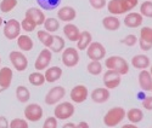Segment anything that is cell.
I'll return each instance as SVG.
<instances>
[{"instance_id": "obj_21", "label": "cell", "mask_w": 152, "mask_h": 128, "mask_svg": "<svg viewBox=\"0 0 152 128\" xmlns=\"http://www.w3.org/2000/svg\"><path fill=\"white\" fill-rule=\"evenodd\" d=\"M45 82L49 83H54L56 81H58L62 76V69L60 67H49L48 69H45Z\"/></svg>"}, {"instance_id": "obj_37", "label": "cell", "mask_w": 152, "mask_h": 128, "mask_svg": "<svg viewBox=\"0 0 152 128\" xmlns=\"http://www.w3.org/2000/svg\"><path fill=\"white\" fill-rule=\"evenodd\" d=\"M140 14L142 15V17L152 18V1L146 0L140 5Z\"/></svg>"}, {"instance_id": "obj_10", "label": "cell", "mask_w": 152, "mask_h": 128, "mask_svg": "<svg viewBox=\"0 0 152 128\" xmlns=\"http://www.w3.org/2000/svg\"><path fill=\"white\" fill-rule=\"evenodd\" d=\"M53 60V52L50 51V48H44L40 51V53L38 55L35 63H34V68L38 71H43L49 68L50 63Z\"/></svg>"}, {"instance_id": "obj_29", "label": "cell", "mask_w": 152, "mask_h": 128, "mask_svg": "<svg viewBox=\"0 0 152 128\" xmlns=\"http://www.w3.org/2000/svg\"><path fill=\"white\" fill-rule=\"evenodd\" d=\"M37 36H38V39H39V41H40L46 48H49L50 46H51L53 40H54V34L49 33V32H46V30L44 29V30H39V32H38V33H37Z\"/></svg>"}, {"instance_id": "obj_6", "label": "cell", "mask_w": 152, "mask_h": 128, "mask_svg": "<svg viewBox=\"0 0 152 128\" xmlns=\"http://www.w3.org/2000/svg\"><path fill=\"white\" fill-rule=\"evenodd\" d=\"M61 60L63 63V65L67 68H73L79 63V53L78 50L74 47H67L62 51Z\"/></svg>"}, {"instance_id": "obj_1", "label": "cell", "mask_w": 152, "mask_h": 128, "mask_svg": "<svg viewBox=\"0 0 152 128\" xmlns=\"http://www.w3.org/2000/svg\"><path fill=\"white\" fill-rule=\"evenodd\" d=\"M105 67L108 70H113L119 75H125L129 73V63L121 56H111L105 59Z\"/></svg>"}, {"instance_id": "obj_34", "label": "cell", "mask_w": 152, "mask_h": 128, "mask_svg": "<svg viewBox=\"0 0 152 128\" xmlns=\"http://www.w3.org/2000/svg\"><path fill=\"white\" fill-rule=\"evenodd\" d=\"M18 4V0H1L0 1V11L3 14H9Z\"/></svg>"}, {"instance_id": "obj_32", "label": "cell", "mask_w": 152, "mask_h": 128, "mask_svg": "<svg viewBox=\"0 0 152 128\" xmlns=\"http://www.w3.org/2000/svg\"><path fill=\"white\" fill-rule=\"evenodd\" d=\"M86 70L90 75H100L104 70V67L101 64V60H90L89 64L86 65Z\"/></svg>"}, {"instance_id": "obj_52", "label": "cell", "mask_w": 152, "mask_h": 128, "mask_svg": "<svg viewBox=\"0 0 152 128\" xmlns=\"http://www.w3.org/2000/svg\"><path fill=\"white\" fill-rule=\"evenodd\" d=\"M151 92H152V89H151Z\"/></svg>"}, {"instance_id": "obj_27", "label": "cell", "mask_w": 152, "mask_h": 128, "mask_svg": "<svg viewBox=\"0 0 152 128\" xmlns=\"http://www.w3.org/2000/svg\"><path fill=\"white\" fill-rule=\"evenodd\" d=\"M28 81L32 86L34 87H40L45 83V75L42 73V71H34L32 74H29L28 76Z\"/></svg>"}, {"instance_id": "obj_31", "label": "cell", "mask_w": 152, "mask_h": 128, "mask_svg": "<svg viewBox=\"0 0 152 128\" xmlns=\"http://www.w3.org/2000/svg\"><path fill=\"white\" fill-rule=\"evenodd\" d=\"M16 98L20 103H27L31 99V92L26 86H18L16 88Z\"/></svg>"}, {"instance_id": "obj_17", "label": "cell", "mask_w": 152, "mask_h": 128, "mask_svg": "<svg viewBox=\"0 0 152 128\" xmlns=\"http://www.w3.org/2000/svg\"><path fill=\"white\" fill-rule=\"evenodd\" d=\"M24 17H28L29 19H32L37 25H43L46 17H45V14L43 12V10L38 9V7H29L27 11H26V15Z\"/></svg>"}, {"instance_id": "obj_24", "label": "cell", "mask_w": 152, "mask_h": 128, "mask_svg": "<svg viewBox=\"0 0 152 128\" xmlns=\"http://www.w3.org/2000/svg\"><path fill=\"white\" fill-rule=\"evenodd\" d=\"M17 46L22 52H28V51H32V48L34 47V42L32 37L28 36L27 34H21L17 37Z\"/></svg>"}, {"instance_id": "obj_23", "label": "cell", "mask_w": 152, "mask_h": 128, "mask_svg": "<svg viewBox=\"0 0 152 128\" xmlns=\"http://www.w3.org/2000/svg\"><path fill=\"white\" fill-rule=\"evenodd\" d=\"M102 25L106 30H110V32H116L121 28V21L118 19L117 16H113V15H110V16H106L104 17L102 19Z\"/></svg>"}, {"instance_id": "obj_33", "label": "cell", "mask_w": 152, "mask_h": 128, "mask_svg": "<svg viewBox=\"0 0 152 128\" xmlns=\"http://www.w3.org/2000/svg\"><path fill=\"white\" fill-rule=\"evenodd\" d=\"M37 3L43 10L51 11V10H55L60 5L61 0H37Z\"/></svg>"}, {"instance_id": "obj_50", "label": "cell", "mask_w": 152, "mask_h": 128, "mask_svg": "<svg viewBox=\"0 0 152 128\" xmlns=\"http://www.w3.org/2000/svg\"><path fill=\"white\" fill-rule=\"evenodd\" d=\"M150 73H151V75H152V65H151V68H150Z\"/></svg>"}, {"instance_id": "obj_13", "label": "cell", "mask_w": 152, "mask_h": 128, "mask_svg": "<svg viewBox=\"0 0 152 128\" xmlns=\"http://www.w3.org/2000/svg\"><path fill=\"white\" fill-rule=\"evenodd\" d=\"M124 25L128 28H139L142 25V22H144V17L140 12H134V11H130L128 14L125 15L124 17Z\"/></svg>"}, {"instance_id": "obj_43", "label": "cell", "mask_w": 152, "mask_h": 128, "mask_svg": "<svg viewBox=\"0 0 152 128\" xmlns=\"http://www.w3.org/2000/svg\"><path fill=\"white\" fill-rule=\"evenodd\" d=\"M142 108L146 110H152V97H145V99H142Z\"/></svg>"}, {"instance_id": "obj_2", "label": "cell", "mask_w": 152, "mask_h": 128, "mask_svg": "<svg viewBox=\"0 0 152 128\" xmlns=\"http://www.w3.org/2000/svg\"><path fill=\"white\" fill-rule=\"evenodd\" d=\"M126 116V111L122 106L111 108L104 116V123L106 127H116L118 126Z\"/></svg>"}, {"instance_id": "obj_26", "label": "cell", "mask_w": 152, "mask_h": 128, "mask_svg": "<svg viewBox=\"0 0 152 128\" xmlns=\"http://www.w3.org/2000/svg\"><path fill=\"white\" fill-rule=\"evenodd\" d=\"M126 119L129 120L130 123H139V122H141L144 120V112L141 109H139V108H133L130 110L126 111Z\"/></svg>"}, {"instance_id": "obj_48", "label": "cell", "mask_w": 152, "mask_h": 128, "mask_svg": "<svg viewBox=\"0 0 152 128\" xmlns=\"http://www.w3.org/2000/svg\"><path fill=\"white\" fill-rule=\"evenodd\" d=\"M121 128H139V127L135 126L134 123H128V124H123Z\"/></svg>"}, {"instance_id": "obj_41", "label": "cell", "mask_w": 152, "mask_h": 128, "mask_svg": "<svg viewBox=\"0 0 152 128\" xmlns=\"http://www.w3.org/2000/svg\"><path fill=\"white\" fill-rule=\"evenodd\" d=\"M89 4L94 10H101L107 5L106 0H89Z\"/></svg>"}, {"instance_id": "obj_36", "label": "cell", "mask_w": 152, "mask_h": 128, "mask_svg": "<svg viewBox=\"0 0 152 128\" xmlns=\"http://www.w3.org/2000/svg\"><path fill=\"white\" fill-rule=\"evenodd\" d=\"M37 27H38V25H37L32 19H29L28 17H24V18L22 19V22H21V29L24 30L26 33H32V32H34Z\"/></svg>"}, {"instance_id": "obj_35", "label": "cell", "mask_w": 152, "mask_h": 128, "mask_svg": "<svg viewBox=\"0 0 152 128\" xmlns=\"http://www.w3.org/2000/svg\"><path fill=\"white\" fill-rule=\"evenodd\" d=\"M144 42L152 45V28L151 27H142L140 29V39Z\"/></svg>"}, {"instance_id": "obj_11", "label": "cell", "mask_w": 152, "mask_h": 128, "mask_svg": "<svg viewBox=\"0 0 152 128\" xmlns=\"http://www.w3.org/2000/svg\"><path fill=\"white\" fill-rule=\"evenodd\" d=\"M88 97H89V91H88V87L84 85H77L71 89L69 98L75 104L84 103L88 99Z\"/></svg>"}, {"instance_id": "obj_47", "label": "cell", "mask_w": 152, "mask_h": 128, "mask_svg": "<svg viewBox=\"0 0 152 128\" xmlns=\"http://www.w3.org/2000/svg\"><path fill=\"white\" fill-rule=\"evenodd\" d=\"M62 128H75V124L73 122H67L62 126Z\"/></svg>"}, {"instance_id": "obj_5", "label": "cell", "mask_w": 152, "mask_h": 128, "mask_svg": "<svg viewBox=\"0 0 152 128\" xmlns=\"http://www.w3.org/2000/svg\"><path fill=\"white\" fill-rule=\"evenodd\" d=\"M9 59L16 71H24L28 68V58L22 51H11Z\"/></svg>"}, {"instance_id": "obj_30", "label": "cell", "mask_w": 152, "mask_h": 128, "mask_svg": "<svg viewBox=\"0 0 152 128\" xmlns=\"http://www.w3.org/2000/svg\"><path fill=\"white\" fill-rule=\"evenodd\" d=\"M43 25H44V29L46 32L54 34L60 29V21L57 18H54V17H49L45 19Z\"/></svg>"}, {"instance_id": "obj_46", "label": "cell", "mask_w": 152, "mask_h": 128, "mask_svg": "<svg viewBox=\"0 0 152 128\" xmlns=\"http://www.w3.org/2000/svg\"><path fill=\"white\" fill-rule=\"evenodd\" d=\"M75 128H89V123L85 121H82L78 124H75Z\"/></svg>"}, {"instance_id": "obj_44", "label": "cell", "mask_w": 152, "mask_h": 128, "mask_svg": "<svg viewBox=\"0 0 152 128\" xmlns=\"http://www.w3.org/2000/svg\"><path fill=\"white\" fill-rule=\"evenodd\" d=\"M0 128H10V121L5 116H0Z\"/></svg>"}, {"instance_id": "obj_9", "label": "cell", "mask_w": 152, "mask_h": 128, "mask_svg": "<svg viewBox=\"0 0 152 128\" xmlns=\"http://www.w3.org/2000/svg\"><path fill=\"white\" fill-rule=\"evenodd\" d=\"M66 96V89L62 86H55L51 89H49V92L45 96V104L48 105H56L63 99Z\"/></svg>"}, {"instance_id": "obj_28", "label": "cell", "mask_w": 152, "mask_h": 128, "mask_svg": "<svg viewBox=\"0 0 152 128\" xmlns=\"http://www.w3.org/2000/svg\"><path fill=\"white\" fill-rule=\"evenodd\" d=\"M65 39H63L62 36L60 35H54V40H53V44L50 46V51H51L53 53H60L62 52L63 50H65Z\"/></svg>"}, {"instance_id": "obj_4", "label": "cell", "mask_w": 152, "mask_h": 128, "mask_svg": "<svg viewBox=\"0 0 152 128\" xmlns=\"http://www.w3.org/2000/svg\"><path fill=\"white\" fill-rule=\"evenodd\" d=\"M21 22L15 18H11L4 23L3 34L7 40H15L21 35Z\"/></svg>"}, {"instance_id": "obj_7", "label": "cell", "mask_w": 152, "mask_h": 128, "mask_svg": "<svg viewBox=\"0 0 152 128\" xmlns=\"http://www.w3.org/2000/svg\"><path fill=\"white\" fill-rule=\"evenodd\" d=\"M23 114H24V119H26L28 122H38V121H40L43 119L44 111H43V108L39 104L31 103L24 108Z\"/></svg>"}, {"instance_id": "obj_42", "label": "cell", "mask_w": 152, "mask_h": 128, "mask_svg": "<svg viewBox=\"0 0 152 128\" xmlns=\"http://www.w3.org/2000/svg\"><path fill=\"white\" fill-rule=\"evenodd\" d=\"M139 4V0H123V5L126 10V12H130L132 10H134Z\"/></svg>"}, {"instance_id": "obj_20", "label": "cell", "mask_w": 152, "mask_h": 128, "mask_svg": "<svg viewBox=\"0 0 152 128\" xmlns=\"http://www.w3.org/2000/svg\"><path fill=\"white\" fill-rule=\"evenodd\" d=\"M63 34H65V36L67 37L69 41H72V42L75 41V42H77L78 37L80 35V30H79V28L75 24L69 22V23L65 24V27H63Z\"/></svg>"}, {"instance_id": "obj_40", "label": "cell", "mask_w": 152, "mask_h": 128, "mask_svg": "<svg viewBox=\"0 0 152 128\" xmlns=\"http://www.w3.org/2000/svg\"><path fill=\"white\" fill-rule=\"evenodd\" d=\"M57 119L55 117V116H49L46 120H45V122H44V124H43V128H57Z\"/></svg>"}, {"instance_id": "obj_16", "label": "cell", "mask_w": 152, "mask_h": 128, "mask_svg": "<svg viewBox=\"0 0 152 128\" xmlns=\"http://www.w3.org/2000/svg\"><path fill=\"white\" fill-rule=\"evenodd\" d=\"M77 17V11L72 6H62L61 9L57 10V19L69 23Z\"/></svg>"}, {"instance_id": "obj_45", "label": "cell", "mask_w": 152, "mask_h": 128, "mask_svg": "<svg viewBox=\"0 0 152 128\" xmlns=\"http://www.w3.org/2000/svg\"><path fill=\"white\" fill-rule=\"evenodd\" d=\"M137 41H139V45H140V48H141L142 51H150V50L152 48V45H150V44H147V42H144L142 40H139V39H137Z\"/></svg>"}, {"instance_id": "obj_19", "label": "cell", "mask_w": 152, "mask_h": 128, "mask_svg": "<svg viewBox=\"0 0 152 128\" xmlns=\"http://www.w3.org/2000/svg\"><path fill=\"white\" fill-rule=\"evenodd\" d=\"M107 10L111 15L113 16H118V15H123V14H128L123 5V0H110L107 3Z\"/></svg>"}, {"instance_id": "obj_15", "label": "cell", "mask_w": 152, "mask_h": 128, "mask_svg": "<svg viewBox=\"0 0 152 128\" xmlns=\"http://www.w3.org/2000/svg\"><path fill=\"white\" fill-rule=\"evenodd\" d=\"M12 79H14V71L9 67H3L0 68V88L3 89V92L11 86Z\"/></svg>"}, {"instance_id": "obj_8", "label": "cell", "mask_w": 152, "mask_h": 128, "mask_svg": "<svg viewBox=\"0 0 152 128\" xmlns=\"http://www.w3.org/2000/svg\"><path fill=\"white\" fill-rule=\"evenodd\" d=\"M86 56L90 60H102L106 57V48L101 42L93 41L86 48Z\"/></svg>"}, {"instance_id": "obj_3", "label": "cell", "mask_w": 152, "mask_h": 128, "mask_svg": "<svg viewBox=\"0 0 152 128\" xmlns=\"http://www.w3.org/2000/svg\"><path fill=\"white\" fill-rule=\"evenodd\" d=\"M74 111H75V108L73 103H71V101H60L54 109V116L57 120L65 121L73 116Z\"/></svg>"}, {"instance_id": "obj_51", "label": "cell", "mask_w": 152, "mask_h": 128, "mask_svg": "<svg viewBox=\"0 0 152 128\" xmlns=\"http://www.w3.org/2000/svg\"><path fill=\"white\" fill-rule=\"evenodd\" d=\"M0 68H1V58H0Z\"/></svg>"}, {"instance_id": "obj_18", "label": "cell", "mask_w": 152, "mask_h": 128, "mask_svg": "<svg viewBox=\"0 0 152 128\" xmlns=\"http://www.w3.org/2000/svg\"><path fill=\"white\" fill-rule=\"evenodd\" d=\"M139 86L145 92H148L152 89V75L150 70L145 69L140 71V74H139Z\"/></svg>"}, {"instance_id": "obj_39", "label": "cell", "mask_w": 152, "mask_h": 128, "mask_svg": "<svg viewBox=\"0 0 152 128\" xmlns=\"http://www.w3.org/2000/svg\"><path fill=\"white\" fill-rule=\"evenodd\" d=\"M121 42L123 45H125V46H128V47H132L137 42V37L134 34H129V35H126L124 39H122Z\"/></svg>"}, {"instance_id": "obj_22", "label": "cell", "mask_w": 152, "mask_h": 128, "mask_svg": "<svg viewBox=\"0 0 152 128\" xmlns=\"http://www.w3.org/2000/svg\"><path fill=\"white\" fill-rule=\"evenodd\" d=\"M132 65L135 69L145 70V69L150 68L151 62H150V58L146 55H136L132 58Z\"/></svg>"}, {"instance_id": "obj_12", "label": "cell", "mask_w": 152, "mask_h": 128, "mask_svg": "<svg viewBox=\"0 0 152 128\" xmlns=\"http://www.w3.org/2000/svg\"><path fill=\"white\" fill-rule=\"evenodd\" d=\"M121 82H122V75H119L118 73L107 69V71L104 74V85L106 88L115 89L121 85Z\"/></svg>"}, {"instance_id": "obj_14", "label": "cell", "mask_w": 152, "mask_h": 128, "mask_svg": "<svg viewBox=\"0 0 152 128\" xmlns=\"http://www.w3.org/2000/svg\"><path fill=\"white\" fill-rule=\"evenodd\" d=\"M111 93H110V89L106 87H97L95 89H93V92L90 93V98L94 103L97 104H102L106 103V101L110 99Z\"/></svg>"}, {"instance_id": "obj_25", "label": "cell", "mask_w": 152, "mask_h": 128, "mask_svg": "<svg viewBox=\"0 0 152 128\" xmlns=\"http://www.w3.org/2000/svg\"><path fill=\"white\" fill-rule=\"evenodd\" d=\"M93 42V35L88 30H84V32H80V35L77 40V50H80V51H84L89 47V45Z\"/></svg>"}, {"instance_id": "obj_38", "label": "cell", "mask_w": 152, "mask_h": 128, "mask_svg": "<svg viewBox=\"0 0 152 128\" xmlns=\"http://www.w3.org/2000/svg\"><path fill=\"white\" fill-rule=\"evenodd\" d=\"M10 128H29V124L26 119L16 117L10 121Z\"/></svg>"}, {"instance_id": "obj_49", "label": "cell", "mask_w": 152, "mask_h": 128, "mask_svg": "<svg viewBox=\"0 0 152 128\" xmlns=\"http://www.w3.org/2000/svg\"><path fill=\"white\" fill-rule=\"evenodd\" d=\"M4 24V21H3V17L1 16H0V27H1V25Z\"/></svg>"}]
</instances>
